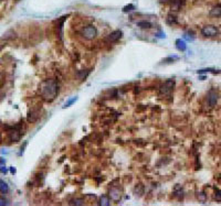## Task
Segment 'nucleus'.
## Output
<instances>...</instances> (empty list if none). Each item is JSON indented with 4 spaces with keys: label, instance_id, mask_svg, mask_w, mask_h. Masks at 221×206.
<instances>
[{
    "label": "nucleus",
    "instance_id": "nucleus-23",
    "mask_svg": "<svg viewBox=\"0 0 221 206\" xmlns=\"http://www.w3.org/2000/svg\"><path fill=\"white\" fill-rule=\"evenodd\" d=\"M10 171H11V173H16V169H14V168H11Z\"/></svg>",
    "mask_w": 221,
    "mask_h": 206
},
{
    "label": "nucleus",
    "instance_id": "nucleus-15",
    "mask_svg": "<svg viewBox=\"0 0 221 206\" xmlns=\"http://www.w3.org/2000/svg\"><path fill=\"white\" fill-rule=\"evenodd\" d=\"M197 199H199L200 202H206L207 201V195L203 192H199L197 193Z\"/></svg>",
    "mask_w": 221,
    "mask_h": 206
},
{
    "label": "nucleus",
    "instance_id": "nucleus-13",
    "mask_svg": "<svg viewBox=\"0 0 221 206\" xmlns=\"http://www.w3.org/2000/svg\"><path fill=\"white\" fill-rule=\"evenodd\" d=\"M9 191V186L6 182L0 180V193H7Z\"/></svg>",
    "mask_w": 221,
    "mask_h": 206
},
{
    "label": "nucleus",
    "instance_id": "nucleus-21",
    "mask_svg": "<svg viewBox=\"0 0 221 206\" xmlns=\"http://www.w3.org/2000/svg\"><path fill=\"white\" fill-rule=\"evenodd\" d=\"M75 100H76V98H73V99H72V100H70V101H69V103H66V104H65V106H64V107H68V106H70V105H71V104H73V103H74V101H75Z\"/></svg>",
    "mask_w": 221,
    "mask_h": 206
},
{
    "label": "nucleus",
    "instance_id": "nucleus-11",
    "mask_svg": "<svg viewBox=\"0 0 221 206\" xmlns=\"http://www.w3.org/2000/svg\"><path fill=\"white\" fill-rule=\"evenodd\" d=\"M137 25L141 29H150L151 28V23L148 21H145V20H142V21L137 22Z\"/></svg>",
    "mask_w": 221,
    "mask_h": 206
},
{
    "label": "nucleus",
    "instance_id": "nucleus-16",
    "mask_svg": "<svg viewBox=\"0 0 221 206\" xmlns=\"http://www.w3.org/2000/svg\"><path fill=\"white\" fill-rule=\"evenodd\" d=\"M71 204L72 205H83V204H84V201L82 199H75L72 201Z\"/></svg>",
    "mask_w": 221,
    "mask_h": 206
},
{
    "label": "nucleus",
    "instance_id": "nucleus-20",
    "mask_svg": "<svg viewBox=\"0 0 221 206\" xmlns=\"http://www.w3.org/2000/svg\"><path fill=\"white\" fill-rule=\"evenodd\" d=\"M3 205H8V201L3 197H0V206H3Z\"/></svg>",
    "mask_w": 221,
    "mask_h": 206
},
{
    "label": "nucleus",
    "instance_id": "nucleus-9",
    "mask_svg": "<svg viewBox=\"0 0 221 206\" xmlns=\"http://www.w3.org/2000/svg\"><path fill=\"white\" fill-rule=\"evenodd\" d=\"M209 14H210L211 17H214V18H219V17H221V6L214 7L211 10H210Z\"/></svg>",
    "mask_w": 221,
    "mask_h": 206
},
{
    "label": "nucleus",
    "instance_id": "nucleus-7",
    "mask_svg": "<svg viewBox=\"0 0 221 206\" xmlns=\"http://www.w3.org/2000/svg\"><path fill=\"white\" fill-rule=\"evenodd\" d=\"M109 196H111V199H113V201H115V202L120 201V199H121V192H120V190L116 189V187L111 189V191H109Z\"/></svg>",
    "mask_w": 221,
    "mask_h": 206
},
{
    "label": "nucleus",
    "instance_id": "nucleus-17",
    "mask_svg": "<svg viewBox=\"0 0 221 206\" xmlns=\"http://www.w3.org/2000/svg\"><path fill=\"white\" fill-rule=\"evenodd\" d=\"M167 22H168L169 24L176 23V22H177V20H176V17H174V15H168V18H167Z\"/></svg>",
    "mask_w": 221,
    "mask_h": 206
},
{
    "label": "nucleus",
    "instance_id": "nucleus-19",
    "mask_svg": "<svg viewBox=\"0 0 221 206\" xmlns=\"http://www.w3.org/2000/svg\"><path fill=\"white\" fill-rule=\"evenodd\" d=\"M216 199L221 202V191H219V190L216 191Z\"/></svg>",
    "mask_w": 221,
    "mask_h": 206
},
{
    "label": "nucleus",
    "instance_id": "nucleus-14",
    "mask_svg": "<svg viewBox=\"0 0 221 206\" xmlns=\"http://www.w3.org/2000/svg\"><path fill=\"white\" fill-rule=\"evenodd\" d=\"M100 204L103 206H108L109 205V199L107 196H102L100 199Z\"/></svg>",
    "mask_w": 221,
    "mask_h": 206
},
{
    "label": "nucleus",
    "instance_id": "nucleus-5",
    "mask_svg": "<svg viewBox=\"0 0 221 206\" xmlns=\"http://www.w3.org/2000/svg\"><path fill=\"white\" fill-rule=\"evenodd\" d=\"M122 34H123V33H122L121 30H116V31H113L111 34H108V36H107L106 40L111 43L116 42V41H118V40L122 38Z\"/></svg>",
    "mask_w": 221,
    "mask_h": 206
},
{
    "label": "nucleus",
    "instance_id": "nucleus-4",
    "mask_svg": "<svg viewBox=\"0 0 221 206\" xmlns=\"http://www.w3.org/2000/svg\"><path fill=\"white\" fill-rule=\"evenodd\" d=\"M174 85H175V82H174L172 79L166 81L164 84L162 85V87H160V93L164 94V95L170 94L171 91H172V88H174Z\"/></svg>",
    "mask_w": 221,
    "mask_h": 206
},
{
    "label": "nucleus",
    "instance_id": "nucleus-6",
    "mask_svg": "<svg viewBox=\"0 0 221 206\" xmlns=\"http://www.w3.org/2000/svg\"><path fill=\"white\" fill-rule=\"evenodd\" d=\"M9 137H10V139H11L12 141L17 142L19 139H20L21 134H20V131L18 130V128H14L12 130L9 131Z\"/></svg>",
    "mask_w": 221,
    "mask_h": 206
},
{
    "label": "nucleus",
    "instance_id": "nucleus-2",
    "mask_svg": "<svg viewBox=\"0 0 221 206\" xmlns=\"http://www.w3.org/2000/svg\"><path fill=\"white\" fill-rule=\"evenodd\" d=\"M82 36H84V39H86V40H93L97 36V29L91 24L86 25L85 28L82 30Z\"/></svg>",
    "mask_w": 221,
    "mask_h": 206
},
{
    "label": "nucleus",
    "instance_id": "nucleus-12",
    "mask_svg": "<svg viewBox=\"0 0 221 206\" xmlns=\"http://www.w3.org/2000/svg\"><path fill=\"white\" fill-rule=\"evenodd\" d=\"M176 46H177V49H178L179 51H185L186 48H187L185 41H182V40H180V39H178V40L176 41Z\"/></svg>",
    "mask_w": 221,
    "mask_h": 206
},
{
    "label": "nucleus",
    "instance_id": "nucleus-22",
    "mask_svg": "<svg viewBox=\"0 0 221 206\" xmlns=\"http://www.w3.org/2000/svg\"><path fill=\"white\" fill-rule=\"evenodd\" d=\"M0 171H1L2 173H6V172H7V169H6L5 166H1V169H0Z\"/></svg>",
    "mask_w": 221,
    "mask_h": 206
},
{
    "label": "nucleus",
    "instance_id": "nucleus-10",
    "mask_svg": "<svg viewBox=\"0 0 221 206\" xmlns=\"http://www.w3.org/2000/svg\"><path fill=\"white\" fill-rule=\"evenodd\" d=\"M171 1H172L171 9H174V10H179L181 8V6H182V3H184L182 0H171Z\"/></svg>",
    "mask_w": 221,
    "mask_h": 206
},
{
    "label": "nucleus",
    "instance_id": "nucleus-3",
    "mask_svg": "<svg viewBox=\"0 0 221 206\" xmlns=\"http://www.w3.org/2000/svg\"><path fill=\"white\" fill-rule=\"evenodd\" d=\"M219 33V31H218V29L216 28L214 25L212 24H208V25H205V27H202L201 29V34L205 36H217Z\"/></svg>",
    "mask_w": 221,
    "mask_h": 206
},
{
    "label": "nucleus",
    "instance_id": "nucleus-18",
    "mask_svg": "<svg viewBox=\"0 0 221 206\" xmlns=\"http://www.w3.org/2000/svg\"><path fill=\"white\" fill-rule=\"evenodd\" d=\"M133 9H134V6H133V5H128V6H125V7H124L123 11H124V12H127V11H132Z\"/></svg>",
    "mask_w": 221,
    "mask_h": 206
},
{
    "label": "nucleus",
    "instance_id": "nucleus-1",
    "mask_svg": "<svg viewBox=\"0 0 221 206\" xmlns=\"http://www.w3.org/2000/svg\"><path fill=\"white\" fill-rule=\"evenodd\" d=\"M41 96L47 101H52L59 93V84L53 79L44 81L41 84Z\"/></svg>",
    "mask_w": 221,
    "mask_h": 206
},
{
    "label": "nucleus",
    "instance_id": "nucleus-8",
    "mask_svg": "<svg viewBox=\"0 0 221 206\" xmlns=\"http://www.w3.org/2000/svg\"><path fill=\"white\" fill-rule=\"evenodd\" d=\"M217 100H218V95L216 94V93L211 92L209 94V96H208V103H209V105L211 107H214L216 104H217Z\"/></svg>",
    "mask_w": 221,
    "mask_h": 206
}]
</instances>
